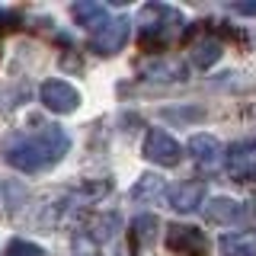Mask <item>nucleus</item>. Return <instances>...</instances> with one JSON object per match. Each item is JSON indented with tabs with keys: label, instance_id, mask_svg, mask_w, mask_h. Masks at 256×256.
Segmentation results:
<instances>
[{
	"label": "nucleus",
	"instance_id": "2",
	"mask_svg": "<svg viewBox=\"0 0 256 256\" xmlns=\"http://www.w3.org/2000/svg\"><path fill=\"white\" fill-rule=\"evenodd\" d=\"M122 230V218L118 214H93L74 230V256H102V250L118 237Z\"/></svg>",
	"mask_w": 256,
	"mask_h": 256
},
{
	"label": "nucleus",
	"instance_id": "7",
	"mask_svg": "<svg viewBox=\"0 0 256 256\" xmlns=\"http://www.w3.org/2000/svg\"><path fill=\"white\" fill-rule=\"evenodd\" d=\"M128 32H132V22H128L125 16H116V20H109L106 26H100L93 32L90 48L96 54H116V52H122V45L128 42Z\"/></svg>",
	"mask_w": 256,
	"mask_h": 256
},
{
	"label": "nucleus",
	"instance_id": "9",
	"mask_svg": "<svg viewBox=\"0 0 256 256\" xmlns=\"http://www.w3.org/2000/svg\"><path fill=\"white\" fill-rule=\"evenodd\" d=\"M205 198V182L202 180H189V182H176L173 189H166V202L173 212L180 214H192Z\"/></svg>",
	"mask_w": 256,
	"mask_h": 256
},
{
	"label": "nucleus",
	"instance_id": "18",
	"mask_svg": "<svg viewBox=\"0 0 256 256\" xmlns=\"http://www.w3.org/2000/svg\"><path fill=\"white\" fill-rule=\"evenodd\" d=\"M6 256H45V250L36 246L32 240H13V244L6 246Z\"/></svg>",
	"mask_w": 256,
	"mask_h": 256
},
{
	"label": "nucleus",
	"instance_id": "8",
	"mask_svg": "<svg viewBox=\"0 0 256 256\" xmlns=\"http://www.w3.org/2000/svg\"><path fill=\"white\" fill-rule=\"evenodd\" d=\"M228 173L234 176L237 182L256 180V138L230 144V150H228Z\"/></svg>",
	"mask_w": 256,
	"mask_h": 256
},
{
	"label": "nucleus",
	"instance_id": "10",
	"mask_svg": "<svg viewBox=\"0 0 256 256\" xmlns=\"http://www.w3.org/2000/svg\"><path fill=\"white\" fill-rule=\"evenodd\" d=\"M205 218L212 224H221V228H237V224L246 221V208L237 202V198H212V202L205 205Z\"/></svg>",
	"mask_w": 256,
	"mask_h": 256
},
{
	"label": "nucleus",
	"instance_id": "12",
	"mask_svg": "<svg viewBox=\"0 0 256 256\" xmlns=\"http://www.w3.org/2000/svg\"><path fill=\"white\" fill-rule=\"evenodd\" d=\"M70 16L77 20V26L93 29V32L109 22V10L102 4H96V0H77V4L70 6Z\"/></svg>",
	"mask_w": 256,
	"mask_h": 256
},
{
	"label": "nucleus",
	"instance_id": "16",
	"mask_svg": "<svg viewBox=\"0 0 256 256\" xmlns=\"http://www.w3.org/2000/svg\"><path fill=\"white\" fill-rule=\"evenodd\" d=\"M189 58L196 68H212L214 61L221 58V42L218 38H212V36H205V38H196V42L189 45Z\"/></svg>",
	"mask_w": 256,
	"mask_h": 256
},
{
	"label": "nucleus",
	"instance_id": "17",
	"mask_svg": "<svg viewBox=\"0 0 256 256\" xmlns=\"http://www.w3.org/2000/svg\"><path fill=\"white\" fill-rule=\"evenodd\" d=\"M157 224V218H150V214H144V218H138L132 224V237H134V250H138V246L144 244V240L150 237V228H154Z\"/></svg>",
	"mask_w": 256,
	"mask_h": 256
},
{
	"label": "nucleus",
	"instance_id": "1",
	"mask_svg": "<svg viewBox=\"0 0 256 256\" xmlns=\"http://www.w3.org/2000/svg\"><path fill=\"white\" fill-rule=\"evenodd\" d=\"M68 148L70 141L58 125H36L32 132H16L4 141V160L20 173H38L58 164Z\"/></svg>",
	"mask_w": 256,
	"mask_h": 256
},
{
	"label": "nucleus",
	"instance_id": "15",
	"mask_svg": "<svg viewBox=\"0 0 256 256\" xmlns=\"http://www.w3.org/2000/svg\"><path fill=\"white\" fill-rule=\"evenodd\" d=\"M128 196H132L134 202H157V198L166 196V182H164V176L144 173L141 180L132 186V192H128Z\"/></svg>",
	"mask_w": 256,
	"mask_h": 256
},
{
	"label": "nucleus",
	"instance_id": "13",
	"mask_svg": "<svg viewBox=\"0 0 256 256\" xmlns=\"http://www.w3.org/2000/svg\"><path fill=\"white\" fill-rule=\"evenodd\" d=\"M221 256H256V230H237L218 240Z\"/></svg>",
	"mask_w": 256,
	"mask_h": 256
},
{
	"label": "nucleus",
	"instance_id": "5",
	"mask_svg": "<svg viewBox=\"0 0 256 256\" xmlns=\"http://www.w3.org/2000/svg\"><path fill=\"white\" fill-rule=\"evenodd\" d=\"M141 154L148 160H154L160 166H176L182 157L180 144H176L166 132H160V128H150L148 134H144V144H141Z\"/></svg>",
	"mask_w": 256,
	"mask_h": 256
},
{
	"label": "nucleus",
	"instance_id": "14",
	"mask_svg": "<svg viewBox=\"0 0 256 256\" xmlns=\"http://www.w3.org/2000/svg\"><path fill=\"white\" fill-rule=\"evenodd\" d=\"M141 74L148 80H182L186 77V68L176 58H154V61L141 64Z\"/></svg>",
	"mask_w": 256,
	"mask_h": 256
},
{
	"label": "nucleus",
	"instance_id": "4",
	"mask_svg": "<svg viewBox=\"0 0 256 256\" xmlns=\"http://www.w3.org/2000/svg\"><path fill=\"white\" fill-rule=\"evenodd\" d=\"M166 246L180 256H205L208 253V240L198 228L192 224H170L166 228Z\"/></svg>",
	"mask_w": 256,
	"mask_h": 256
},
{
	"label": "nucleus",
	"instance_id": "6",
	"mask_svg": "<svg viewBox=\"0 0 256 256\" xmlns=\"http://www.w3.org/2000/svg\"><path fill=\"white\" fill-rule=\"evenodd\" d=\"M38 96H42L45 109L58 112V116L77 112V106H80V93L68 84V80H45V84L38 86Z\"/></svg>",
	"mask_w": 256,
	"mask_h": 256
},
{
	"label": "nucleus",
	"instance_id": "11",
	"mask_svg": "<svg viewBox=\"0 0 256 256\" xmlns=\"http://www.w3.org/2000/svg\"><path fill=\"white\" fill-rule=\"evenodd\" d=\"M189 154L192 160H196L202 170H214V166L221 164V154H224V148H221V141L214 138V134H192L189 138Z\"/></svg>",
	"mask_w": 256,
	"mask_h": 256
},
{
	"label": "nucleus",
	"instance_id": "19",
	"mask_svg": "<svg viewBox=\"0 0 256 256\" xmlns=\"http://www.w3.org/2000/svg\"><path fill=\"white\" fill-rule=\"evenodd\" d=\"M234 10L244 16H256V4H234Z\"/></svg>",
	"mask_w": 256,
	"mask_h": 256
},
{
	"label": "nucleus",
	"instance_id": "3",
	"mask_svg": "<svg viewBox=\"0 0 256 256\" xmlns=\"http://www.w3.org/2000/svg\"><path fill=\"white\" fill-rule=\"evenodd\" d=\"M138 26L144 36H164L166 29H182V13L180 10H173V6H166V4H148V6H141V13H138Z\"/></svg>",
	"mask_w": 256,
	"mask_h": 256
}]
</instances>
